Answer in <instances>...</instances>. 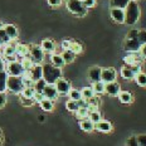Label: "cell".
I'll list each match as a JSON object with an SVG mask.
<instances>
[{"instance_id": "cell-46", "label": "cell", "mask_w": 146, "mask_h": 146, "mask_svg": "<svg viewBox=\"0 0 146 146\" xmlns=\"http://www.w3.org/2000/svg\"><path fill=\"white\" fill-rule=\"evenodd\" d=\"M82 3H83V5H84V7H86L87 9H90V8L96 7L97 0H82Z\"/></svg>"}, {"instance_id": "cell-26", "label": "cell", "mask_w": 146, "mask_h": 146, "mask_svg": "<svg viewBox=\"0 0 146 146\" xmlns=\"http://www.w3.org/2000/svg\"><path fill=\"white\" fill-rule=\"evenodd\" d=\"M131 0H110V8H120L125 9Z\"/></svg>"}, {"instance_id": "cell-39", "label": "cell", "mask_w": 146, "mask_h": 146, "mask_svg": "<svg viewBox=\"0 0 146 146\" xmlns=\"http://www.w3.org/2000/svg\"><path fill=\"white\" fill-rule=\"evenodd\" d=\"M45 84H47V82H45L43 78H40L39 81L34 82V90H35V92H42V91H43V88L45 87Z\"/></svg>"}, {"instance_id": "cell-53", "label": "cell", "mask_w": 146, "mask_h": 146, "mask_svg": "<svg viewBox=\"0 0 146 146\" xmlns=\"http://www.w3.org/2000/svg\"><path fill=\"white\" fill-rule=\"evenodd\" d=\"M5 67H7V63H5L4 58L0 56V72H1V71H5Z\"/></svg>"}, {"instance_id": "cell-52", "label": "cell", "mask_w": 146, "mask_h": 146, "mask_svg": "<svg viewBox=\"0 0 146 146\" xmlns=\"http://www.w3.org/2000/svg\"><path fill=\"white\" fill-rule=\"evenodd\" d=\"M127 145H129V146H139V145H137V142H136L135 136H131V137L127 140Z\"/></svg>"}, {"instance_id": "cell-19", "label": "cell", "mask_w": 146, "mask_h": 146, "mask_svg": "<svg viewBox=\"0 0 146 146\" xmlns=\"http://www.w3.org/2000/svg\"><path fill=\"white\" fill-rule=\"evenodd\" d=\"M15 54L19 58L29 56V45L23 44V43H17V45H15Z\"/></svg>"}, {"instance_id": "cell-16", "label": "cell", "mask_w": 146, "mask_h": 146, "mask_svg": "<svg viewBox=\"0 0 146 146\" xmlns=\"http://www.w3.org/2000/svg\"><path fill=\"white\" fill-rule=\"evenodd\" d=\"M101 71L102 68L98 66H95V67H91L90 71H88V78H90V81L92 82H98L101 81Z\"/></svg>"}, {"instance_id": "cell-37", "label": "cell", "mask_w": 146, "mask_h": 146, "mask_svg": "<svg viewBox=\"0 0 146 146\" xmlns=\"http://www.w3.org/2000/svg\"><path fill=\"white\" fill-rule=\"evenodd\" d=\"M68 96H69V100H74V101H80V100L82 98L81 91L80 90H74V88H71V90H69Z\"/></svg>"}, {"instance_id": "cell-35", "label": "cell", "mask_w": 146, "mask_h": 146, "mask_svg": "<svg viewBox=\"0 0 146 146\" xmlns=\"http://www.w3.org/2000/svg\"><path fill=\"white\" fill-rule=\"evenodd\" d=\"M34 93H35L34 87H24V88H23V91L19 93V95H20V96H23V97H27V98H33Z\"/></svg>"}, {"instance_id": "cell-55", "label": "cell", "mask_w": 146, "mask_h": 146, "mask_svg": "<svg viewBox=\"0 0 146 146\" xmlns=\"http://www.w3.org/2000/svg\"><path fill=\"white\" fill-rule=\"evenodd\" d=\"M1 28H3V23L0 22V29H1Z\"/></svg>"}, {"instance_id": "cell-14", "label": "cell", "mask_w": 146, "mask_h": 146, "mask_svg": "<svg viewBox=\"0 0 146 146\" xmlns=\"http://www.w3.org/2000/svg\"><path fill=\"white\" fill-rule=\"evenodd\" d=\"M25 72H28L29 77L32 78L34 82L39 81L40 78H43V66L42 64H36L35 63V64L33 66L29 71H25Z\"/></svg>"}, {"instance_id": "cell-47", "label": "cell", "mask_w": 146, "mask_h": 146, "mask_svg": "<svg viewBox=\"0 0 146 146\" xmlns=\"http://www.w3.org/2000/svg\"><path fill=\"white\" fill-rule=\"evenodd\" d=\"M48 4H49L52 8H58L62 5V0H48Z\"/></svg>"}, {"instance_id": "cell-36", "label": "cell", "mask_w": 146, "mask_h": 146, "mask_svg": "<svg viewBox=\"0 0 146 146\" xmlns=\"http://www.w3.org/2000/svg\"><path fill=\"white\" fill-rule=\"evenodd\" d=\"M66 108L71 112H76L78 108H80V105H78V101H74V100H69L66 103Z\"/></svg>"}, {"instance_id": "cell-9", "label": "cell", "mask_w": 146, "mask_h": 146, "mask_svg": "<svg viewBox=\"0 0 146 146\" xmlns=\"http://www.w3.org/2000/svg\"><path fill=\"white\" fill-rule=\"evenodd\" d=\"M117 78V72L115 68L110 67V68H102L101 71V81L103 83H108V82H113Z\"/></svg>"}, {"instance_id": "cell-30", "label": "cell", "mask_w": 146, "mask_h": 146, "mask_svg": "<svg viewBox=\"0 0 146 146\" xmlns=\"http://www.w3.org/2000/svg\"><path fill=\"white\" fill-rule=\"evenodd\" d=\"M40 107L43 111H47V112H49V111H53V108H54V103L52 100H48V98H44L43 101H42L40 103Z\"/></svg>"}, {"instance_id": "cell-25", "label": "cell", "mask_w": 146, "mask_h": 146, "mask_svg": "<svg viewBox=\"0 0 146 146\" xmlns=\"http://www.w3.org/2000/svg\"><path fill=\"white\" fill-rule=\"evenodd\" d=\"M91 87H92V90H93V92H95L96 96H100V95H102V93H105V83H103L102 81L93 82Z\"/></svg>"}, {"instance_id": "cell-5", "label": "cell", "mask_w": 146, "mask_h": 146, "mask_svg": "<svg viewBox=\"0 0 146 146\" xmlns=\"http://www.w3.org/2000/svg\"><path fill=\"white\" fill-rule=\"evenodd\" d=\"M29 57L33 59V62L36 64H40L44 60V50L42 49L40 45L38 44H30L29 45Z\"/></svg>"}, {"instance_id": "cell-27", "label": "cell", "mask_w": 146, "mask_h": 146, "mask_svg": "<svg viewBox=\"0 0 146 146\" xmlns=\"http://www.w3.org/2000/svg\"><path fill=\"white\" fill-rule=\"evenodd\" d=\"M69 50H72L73 53L77 56V54H81L82 52H83V45H82L80 42L71 40V44H69Z\"/></svg>"}, {"instance_id": "cell-45", "label": "cell", "mask_w": 146, "mask_h": 146, "mask_svg": "<svg viewBox=\"0 0 146 146\" xmlns=\"http://www.w3.org/2000/svg\"><path fill=\"white\" fill-rule=\"evenodd\" d=\"M44 98L45 97H44V95L42 92H35L34 96H33V100H34V102H36V103H40Z\"/></svg>"}, {"instance_id": "cell-50", "label": "cell", "mask_w": 146, "mask_h": 146, "mask_svg": "<svg viewBox=\"0 0 146 146\" xmlns=\"http://www.w3.org/2000/svg\"><path fill=\"white\" fill-rule=\"evenodd\" d=\"M130 67H131V69H132V72L135 76L141 72V64H133V66H130Z\"/></svg>"}, {"instance_id": "cell-21", "label": "cell", "mask_w": 146, "mask_h": 146, "mask_svg": "<svg viewBox=\"0 0 146 146\" xmlns=\"http://www.w3.org/2000/svg\"><path fill=\"white\" fill-rule=\"evenodd\" d=\"M15 45H17V43H13V40L9 42L8 44H5L4 50H3L4 58H8V57H17V54H15Z\"/></svg>"}, {"instance_id": "cell-48", "label": "cell", "mask_w": 146, "mask_h": 146, "mask_svg": "<svg viewBox=\"0 0 146 146\" xmlns=\"http://www.w3.org/2000/svg\"><path fill=\"white\" fill-rule=\"evenodd\" d=\"M7 103V95L5 92H0V108H3Z\"/></svg>"}, {"instance_id": "cell-42", "label": "cell", "mask_w": 146, "mask_h": 146, "mask_svg": "<svg viewBox=\"0 0 146 146\" xmlns=\"http://www.w3.org/2000/svg\"><path fill=\"white\" fill-rule=\"evenodd\" d=\"M137 39L141 44H146V30L144 29H139V34H137Z\"/></svg>"}, {"instance_id": "cell-1", "label": "cell", "mask_w": 146, "mask_h": 146, "mask_svg": "<svg viewBox=\"0 0 146 146\" xmlns=\"http://www.w3.org/2000/svg\"><path fill=\"white\" fill-rule=\"evenodd\" d=\"M141 10L136 0H131L126 8H125V23L127 25H133L139 22Z\"/></svg>"}, {"instance_id": "cell-23", "label": "cell", "mask_w": 146, "mask_h": 146, "mask_svg": "<svg viewBox=\"0 0 146 146\" xmlns=\"http://www.w3.org/2000/svg\"><path fill=\"white\" fill-rule=\"evenodd\" d=\"M117 97H118V100H120V102L121 103H125V105L132 103V101H133L131 92H129V91H121V92L118 93Z\"/></svg>"}, {"instance_id": "cell-3", "label": "cell", "mask_w": 146, "mask_h": 146, "mask_svg": "<svg viewBox=\"0 0 146 146\" xmlns=\"http://www.w3.org/2000/svg\"><path fill=\"white\" fill-rule=\"evenodd\" d=\"M66 7L69 13H72L78 18H83L87 14V8L83 5L82 0H67Z\"/></svg>"}, {"instance_id": "cell-49", "label": "cell", "mask_w": 146, "mask_h": 146, "mask_svg": "<svg viewBox=\"0 0 146 146\" xmlns=\"http://www.w3.org/2000/svg\"><path fill=\"white\" fill-rule=\"evenodd\" d=\"M69 44H71V40H69V39H64V40H62V43H60V47H62L63 50H66V49H69Z\"/></svg>"}, {"instance_id": "cell-6", "label": "cell", "mask_w": 146, "mask_h": 146, "mask_svg": "<svg viewBox=\"0 0 146 146\" xmlns=\"http://www.w3.org/2000/svg\"><path fill=\"white\" fill-rule=\"evenodd\" d=\"M5 72H7L9 76H23V73L25 71H24L22 63H20L19 60H14V62L7 63Z\"/></svg>"}, {"instance_id": "cell-41", "label": "cell", "mask_w": 146, "mask_h": 146, "mask_svg": "<svg viewBox=\"0 0 146 146\" xmlns=\"http://www.w3.org/2000/svg\"><path fill=\"white\" fill-rule=\"evenodd\" d=\"M135 139H136V142H137L139 146H146V133L135 136Z\"/></svg>"}, {"instance_id": "cell-51", "label": "cell", "mask_w": 146, "mask_h": 146, "mask_svg": "<svg viewBox=\"0 0 146 146\" xmlns=\"http://www.w3.org/2000/svg\"><path fill=\"white\" fill-rule=\"evenodd\" d=\"M139 53H140V56L142 57V59H146V44H141Z\"/></svg>"}, {"instance_id": "cell-33", "label": "cell", "mask_w": 146, "mask_h": 146, "mask_svg": "<svg viewBox=\"0 0 146 146\" xmlns=\"http://www.w3.org/2000/svg\"><path fill=\"white\" fill-rule=\"evenodd\" d=\"M81 95H82V98L88 100V98H91V97L95 96V92H93L92 87H83L81 90Z\"/></svg>"}, {"instance_id": "cell-17", "label": "cell", "mask_w": 146, "mask_h": 146, "mask_svg": "<svg viewBox=\"0 0 146 146\" xmlns=\"http://www.w3.org/2000/svg\"><path fill=\"white\" fill-rule=\"evenodd\" d=\"M95 129L97 130V131L100 132H111L112 131V125L110 121H106V120H100L97 123H95Z\"/></svg>"}, {"instance_id": "cell-13", "label": "cell", "mask_w": 146, "mask_h": 146, "mask_svg": "<svg viewBox=\"0 0 146 146\" xmlns=\"http://www.w3.org/2000/svg\"><path fill=\"white\" fill-rule=\"evenodd\" d=\"M42 93L44 95L45 98L52 100V101H56V100L59 97L58 92H57L56 86H54V84H50V83H47V84H45V87L43 88Z\"/></svg>"}, {"instance_id": "cell-2", "label": "cell", "mask_w": 146, "mask_h": 146, "mask_svg": "<svg viewBox=\"0 0 146 146\" xmlns=\"http://www.w3.org/2000/svg\"><path fill=\"white\" fill-rule=\"evenodd\" d=\"M62 68H58V67H54L52 63L49 64H43V80L47 82V83L54 84L58 78L62 77Z\"/></svg>"}, {"instance_id": "cell-22", "label": "cell", "mask_w": 146, "mask_h": 146, "mask_svg": "<svg viewBox=\"0 0 146 146\" xmlns=\"http://www.w3.org/2000/svg\"><path fill=\"white\" fill-rule=\"evenodd\" d=\"M120 74H121V77L126 81H131L135 78V74H133V72H132V69L130 66H123L120 71Z\"/></svg>"}, {"instance_id": "cell-4", "label": "cell", "mask_w": 146, "mask_h": 146, "mask_svg": "<svg viewBox=\"0 0 146 146\" xmlns=\"http://www.w3.org/2000/svg\"><path fill=\"white\" fill-rule=\"evenodd\" d=\"M24 88L22 76H9L7 78V90L13 93H20Z\"/></svg>"}, {"instance_id": "cell-28", "label": "cell", "mask_w": 146, "mask_h": 146, "mask_svg": "<svg viewBox=\"0 0 146 146\" xmlns=\"http://www.w3.org/2000/svg\"><path fill=\"white\" fill-rule=\"evenodd\" d=\"M62 57H63V59H64L66 64H69V63L74 62V59H76V54L73 53L72 50H69V49H66V50H63V53H62Z\"/></svg>"}, {"instance_id": "cell-10", "label": "cell", "mask_w": 146, "mask_h": 146, "mask_svg": "<svg viewBox=\"0 0 146 146\" xmlns=\"http://www.w3.org/2000/svg\"><path fill=\"white\" fill-rule=\"evenodd\" d=\"M142 57L140 56L139 52H130L123 57V62L126 63V66H133V64H141Z\"/></svg>"}, {"instance_id": "cell-38", "label": "cell", "mask_w": 146, "mask_h": 146, "mask_svg": "<svg viewBox=\"0 0 146 146\" xmlns=\"http://www.w3.org/2000/svg\"><path fill=\"white\" fill-rule=\"evenodd\" d=\"M88 120H90L91 122H93V123H97L100 120H101V113H100L98 111L91 112V113L88 115Z\"/></svg>"}, {"instance_id": "cell-7", "label": "cell", "mask_w": 146, "mask_h": 146, "mask_svg": "<svg viewBox=\"0 0 146 146\" xmlns=\"http://www.w3.org/2000/svg\"><path fill=\"white\" fill-rule=\"evenodd\" d=\"M140 47H141V43L139 42L137 36H126L123 48L127 53H130V52H139Z\"/></svg>"}, {"instance_id": "cell-44", "label": "cell", "mask_w": 146, "mask_h": 146, "mask_svg": "<svg viewBox=\"0 0 146 146\" xmlns=\"http://www.w3.org/2000/svg\"><path fill=\"white\" fill-rule=\"evenodd\" d=\"M87 102H88V105H92V106H100V98H98V96H93V97H91V98H88L87 100Z\"/></svg>"}, {"instance_id": "cell-34", "label": "cell", "mask_w": 146, "mask_h": 146, "mask_svg": "<svg viewBox=\"0 0 146 146\" xmlns=\"http://www.w3.org/2000/svg\"><path fill=\"white\" fill-rule=\"evenodd\" d=\"M74 113H76V117H77L78 120H84V118H88V115H90V112H88L87 108L80 107L77 111L74 112Z\"/></svg>"}, {"instance_id": "cell-12", "label": "cell", "mask_w": 146, "mask_h": 146, "mask_svg": "<svg viewBox=\"0 0 146 146\" xmlns=\"http://www.w3.org/2000/svg\"><path fill=\"white\" fill-rule=\"evenodd\" d=\"M120 92H121V86H120V83H118V82L113 81V82L105 83V93H107L108 96L117 97Z\"/></svg>"}, {"instance_id": "cell-11", "label": "cell", "mask_w": 146, "mask_h": 146, "mask_svg": "<svg viewBox=\"0 0 146 146\" xmlns=\"http://www.w3.org/2000/svg\"><path fill=\"white\" fill-rule=\"evenodd\" d=\"M110 17L117 24L125 23V9L120 8H110Z\"/></svg>"}, {"instance_id": "cell-29", "label": "cell", "mask_w": 146, "mask_h": 146, "mask_svg": "<svg viewBox=\"0 0 146 146\" xmlns=\"http://www.w3.org/2000/svg\"><path fill=\"white\" fill-rule=\"evenodd\" d=\"M20 63H22V66H23L24 71H29V69L35 64V63L33 62V59L30 58L29 56H27V57H23V58H20Z\"/></svg>"}, {"instance_id": "cell-24", "label": "cell", "mask_w": 146, "mask_h": 146, "mask_svg": "<svg viewBox=\"0 0 146 146\" xmlns=\"http://www.w3.org/2000/svg\"><path fill=\"white\" fill-rule=\"evenodd\" d=\"M80 127L84 132H92L95 130V123L91 122L88 118H84V120H80Z\"/></svg>"}, {"instance_id": "cell-43", "label": "cell", "mask_w": 146, "mask_h": 146, "mask_svg": "<svg viewBox=\"0 0 146 146\" xmlns=\"http://www.w3.org/2000/svg\"><path fill=\"white\" fill-rule=\"evenodd\" d=\"M20 102H22V105L25 106V107H29L33 103H35L33 98H27V97H23V96H20Z\"/></svg>"}, {"instance_id": "cell-32", "label": "cell", "mask_w": 146, "mask_h": 146, "mask_svg": "<svg viewBox=\"0 0 146 146\" xmlns=\"http://www.w3.org/2000/svg\"><path fill=\"white\" fill-rule=\"evenodd\" d=\"M7 78H8V73L5 71L0 72V92H5L7 90Z\"/></svg>"}, {"instance_id": "cell-40", "label": "cell", "mask_w": 146, "mask_h": 146, "mask_svg": "<svg viewBox=\"0 0 146 146\" xmlns=\"http://www.w3.org/2000/svg\"><path fill=\"white\" fill-rule=\"evenodd\" d=\"M0 40H1V43H3V44H8L9 42H11V40H10V38L8 36V34L5 33L4 28L0 29Z\"/></svg>"}, {"instance_id": "cell-15", "label": "cell", "mask_w": 146, "mask_h": 146, "mask_svg": "<svg viewBox=\"0 0 146 146\" xmlns=\"http://www.w3.org/2000/svg\"><path fill=\"white\" fill-rule=\"evenodd\" d=\"M3 28H4L8 36L10 38V40H17L18 36H19V30L14 24H5V25H3Z\"/></svg>"}, {"instance_id": "cell-54", "label": "cell", "mask_w": 146, "mask_h": 146, "mask_svg": "<svg viewBox=\"0 0 146 146\" xmlns=\"http://www.w3.org/2000/svg\"><path fill=\"white\" fill-rule=\"evenodd\" d=\"M3 45H4V44H3V43H1V40H0V49L3 48Z\"/></svg>"}, {"instance_id": "cell-31", "label": "cell", "mask_w": 146, "mask_h": 146, "mask_svg": "<svg viewBox=\"0 0 146 146\" xmlns=\"http://www.w3.org/2000/svg\"><path fill=\"white\" fill-rule=\"evenodd\" d=\"M133 80L136 81L137 86H140V87H146V73L140 72L139 74L135 76V78H133Z\"/></svg>"}, {"instance_id": "cell-18", "label": "cell", "mask_w": 146, "mask_h": 146, "mask_svg": "<svg viewBox=\"0 0 146 146\" xmlns=\"http://www.w3.org/2000/svg\"><path fill=\"white\" fill-rule=\"evenodd\" d=\"M42 49L44 50V53H54L56 52V42L52 40V39H44V40H42V44H40Z\"/></svg>"}, {"instance_id": "cell-8", "label": "cell", "mask_w": 146, "mask_h": 146, "mask_svg": "<svg viewBox=\"0 0 146 146\" xmlns=\"http://www.w3.org/2000/svg\"><path fill=\"white\" fill-rule=\"evenodd\" d=\"M54 86H56L57 92H58L59 96H68L69 90L72 88L69 81H67L66 78H63V77L58 78V80L56 81V83H54Z\"/></svg>"}, {"instance_id": "cell-20", "label": "cell", "mask_w": 146, "mask_h": 146, "mask_svg": "<svg viewBox=\"0 0 146 146\" xmlns=\"http://www.w3.org/2000/svg\"><path fill=\"white\" fill-rule=\"evenodd\" d=\"M50 63L54 67H58V68H62V67L66 66V62H64V59H63L62 54H57V53L50 54Z\"/></svg>"}]
</instances>
